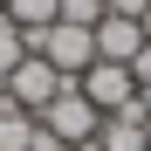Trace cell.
<instances>
[{"label":"cell","mask_w":151,"mask_h":151,"mask_svg":"<svg viewBox=\"0 0 151 151\" xmlns=\"http://www.w3.org/2000/svg\"><path fill=\"white\" fill-rule=\"evenodd\" d=\"M76 151H103V144H96V137H89V144H76Z\"/></svg>","instance_id":"13"},{"label":"cell","mask_w":151,"mask_h":151,"mask_svg":"<svg viewBox=\"0 0 151 151\" xmlns=\"http://www.w3.org/2000/svg\"><path fill=\"white\" fill-rule=\"evenodd\" d=\"M83 96H89L103 117H117V110L137 103V83H131V69H124V62H89V69H83Z\"/></svg>","instance_id":"4"},{"label":"cell","mask_w":151,"mask_h":151,"mask_svg":"<svg viewBox=\"0 0 151 151\" xmlns=\"http://www.w3.org/2000/svg\"><path fill=\"white\" fill-rule=\"evenodd\" d=\"M103 14H110L103 0H62V14H55V21H69V28H96Z\"/></svg>","instance_id":"10"},{"label":"cell","mask_w":151,"mask_h":151,"mask_svg":"<svg viewBox=\"0 0 151 151\" xmlns=\"http://www.w3.org/2000/svg\"><path fill=\"white\" fill-rule=\"evenodd\" d=\"M35 131H41V117H28V110H0V151H35Z\"/></svg>","instance_id":"8"},{"label":"cell","mask_w":151,"mask_h":151,"mask_svg":"<svg viewBox=\"0 0 151 151\" xmlns=\"http://www.w3.org/2000/svg\"><path fill=\"white\" fill-rule=\"evenodd\" d=\"M28 55H41L62 83H83V69L96 62V28H69V21H55V28L28 35Z\"/></svg>","instance_id":"1"},{"label":"cell","mask_w":151,"mask_h":151,"mask_svg":"<svg viewBox=\"0 0 151 151\" xmlns=\"http://www.w3.org/2000/svg\"><path fill=\"white\" fill-rule=\"evenodd\" d=\"M131 83H151V41L137 48V62H131Z\"/></svg>","instance_id":"11"},{"label":"cell","mask_w":151,"mask_h":151,"mask_svg":"<svg viewBox=\"0 0 151 151\" xmlns=\"http://www.w3.org/2000/svg\"><path fill=\"white\" fill-rule=\"evenodd\" d=\"M21 62H28V35H21V28H14V21H7V14H0V83H7V76H14Z\"/></svg>","instance_id":"9"},{"label":"cell","mask_w":151,"mask_h":151,"mask_svg":"<svg viewBox=\"0 0 151 151\" xmlns=\"http://www.w3.org/2000/svg\"><path fill=\"white\" fill-rule=\"evenodd\" d=\"M144 41H151V7H144Z\"/></svg>","instance_id":"14"},{"label":"cell","mask_w":151,"mask_h":151,"mask_svg":"<svg viewBox=\"0 0 151 151\" xmlns=\"http://www.w3.org/2000/svg\"><path fill=\"white\" fill-rule=\"evenodd\" d=\"M41 131L55 137L62 151H76V144H89L96 131H103V110H96L89 96H83V83H62V96L41 110Z\"/></svg>","instance_id":"2"},{"label":"cell","mask_w":151,"mask_h":151,"mask_svg":"<svg viewBox=\"0 0 151 151\" xmlns=\"http://www.w3.org/2000/svg\"><path fill=\"white\" fill-rule=\"evenodd\" d=\"M55 14H62V0H7V21L21 35H41V28H55Z\"/></svg>","instance_id":"7"},{"label":"cell","mask_w":151,"mask_h":151,"mask_svg":"<svg viewBox=\"0 0 151 151\" xmlns=\"http://www.w3.org/2000/svg\"><path fill=\"white\" fill-rule=\"evenodd\" d=\"M137 110H144V124H151V83H137Z\"/></svg>","instance_id":"12"},{"label":"cell","mask_w":151,"mask_h":151,"mask_svg":"<svg viewBox=\"0 0 151 151\" xmlns=\"http://www.w3.org/2000/svg\"><path fill=\"white\" fill-rule=\"evenodd\" d=\"M96 144H103V151H144V110L131 103V110L103 117V131H96Z\"/></svg>","instance_id":"6"},{"label":"cell","mask_w":151,"mask_h":151,"mask_svg":"<svg viewBox=\"0 0 151 151\" xmlns=\"http://www.w3.org/2000/svg\"><path fill=\"white\" fill-rule=\"evenodd\" d=\"M0 110H7V83H0Z\"/></svg>","instance_id":"15"},{"label":"cell","mask_w":151,"mask_h":151,"mask_svg":"<svg viewBox=\"0 0 151 151\" xmlns=\"http://www.w3.org/2000/svg\"><path fill=\"white\" fill-rule=\"evenodd\" d=\"M144 48V21H124V14H103L96 21V62H124L131 69Z\"/></svg>","instance_id":"5"},{"label":"cell","mask_w":151,"mask_h":151,"mask_svg":"<svg viewBox=\"0 0 151 151\" xmlns=\"http://www.w3.org/2000/svg\"><path fill=\"white\" fill-rule=\"evenodd\" d=\"M103 7H110V0H103Z\"/></svg>","instance_id":"16"},{"label":"cell","mask_w":151,"mask_h":151,"mask_svg":"<svg viewBox=\"0 0 151 151\" xmlns=\"http://www.w3.org/2000/svg\"><path fill=\"white\" fill-rule=\"evenodd\" d=\"M55 96H62V76L48 69L41 55H28V62L7 76V103H14V110H28V117H41L48 103H55Z\"/></svg>","instance_id":"3"}]
</instances>
